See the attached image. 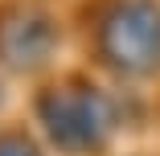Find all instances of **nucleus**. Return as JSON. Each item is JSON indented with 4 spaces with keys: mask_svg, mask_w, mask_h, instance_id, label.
<instances>
[{
    "mask_svg": "<svg viewBox=\"0 0 160 156\" xmlns=\"http://www.w3.org/2000/svg\"><path fill=\"white\" fill-rule=\"evenodd\" d=\"M103 58L123 74L160 66V8L152 0H127L103 21Z\"/></svg>",
    "mask_w": 160,
    "mask_h": 156,
    "instance_id": "obj_1",
    "label": "nucleus"
},
{
    "mask_svg": "<svg viewBox=\"0 0 160 156\" xmlns=\"http://www.w3.org/2000/svg\"><path fill=\"white\" fill-rule=\"evenodd\" d=\"M37 115L45 123V136L62 148H94V140L103 136L107 128V99L99 95V90H90V86H66V90H49L45 99H37Z\"/></svg>",
    "mask_w": 160,
    "mask_h": 156,
    "instance_id": "obj_2",
    "label": "nucleus"
},
{
    "mask_svg": "<svg viewBox=\"0 0 160 156\" xmlns=\"http://www.w3.org/2000/svg\"><path fill=\"white\" fill-rule=\"evenodd\" d=\"M58 33H53V21L37 8H25V13H8L0 21V58L12 62L17 70H33L53 53Z\"/></svg>",
    "mask_w": 160,
    "mask_h": 156,
    "instance_id": "obj_3",
    "label": "nucleus"
},
{
    "mask_svg": "<svg viewBox=\"0 0 160 156\" xmlns=\"http://www.w3.org/2000/svg\"><path fill=\"white\" fill-rule=\"evenodd\" d=\"M0 156H37V148L25 136H0Z\"/></svg>",
    "mask_w": 160,
    "mask_h": 156,
    "instance_id": "obj_4",
    "label": "nucleus"
},
{
    "mask_svg": "<svg viewBox=\"0 0 160 156\" xmlns=\"http://www.w3.org/2000/svg\"><path fill=\"white\" fill-rule=\"evenodd\" d=\"M0 99H4V86H0Z\"/></svg>",
    "mask_w": 160,
    "mask_h": 156,
    "instance_id": "obj_5",
    "label": "nucleus"
}]
</instances>
